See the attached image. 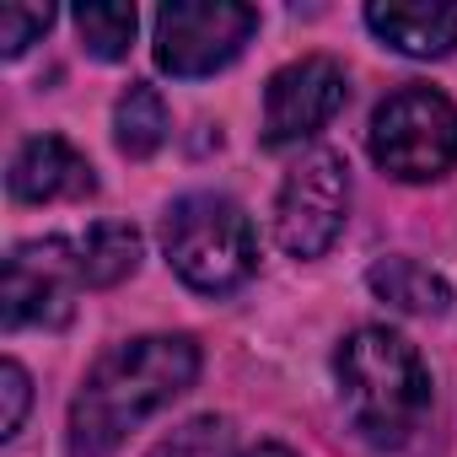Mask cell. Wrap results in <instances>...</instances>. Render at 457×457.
Instances as JSON below:
<instances>
[{"mask_svg":"<svg viewBox=\"0 0 457 457\" xmlns=\"http://www.w3.org/2000/svg\"><path fill=\"white\" fill-rule=\"evenodd\" d=\"M199 377L188 334H140L113 345L71 398V457H113L129 430L183 398Z\"/></svg>","mask_w":457,"mask_h":457,"instance_id":"6da1fadb","label":"cell"},{"mask_svg":"<svg viewBox=\"0 0 457 457\" xmlns=\"http://www.w3.org/2000/svg\"><path fill=\"white\" fill-rule=\"evenodd\" d=\"M334 382L350 425L371 446H403L430 409V371L420 350L393 328H355L334 350Z\"/></svg>","mask_w":457,"mask_h":457,"instance_id":"7a4b0ae2","label":"cell"},{"mask_svg":"<svg viewBox=\"0 0 457 457\" xmlns=\"http://www.w3.org/2000/svg\"><path fill=\"white\" fill-rule=\"evenodd\" d=\"M162 248H167V264L178 270V280L204 296L237 291L259 270L253 220L226 194H183L162 220Z\"/></svg>","mask_w":457,"mask_h":457,"instance_id":"3957f363","label":"cell"},{"mask_svg":"<svg viewBox=\"0 0 457 457\" xmlns=\"http://www.w3.org/2000/svg\"><path fill=\"white\" fill-rule=\"evenodd\" d=\"M371 162L398 183H436L457 167V103L436 87H403L371 113Z\"/></svg>","mask_w":457,"mask_h":457,"instance_id":"277c9868","label":"cell"},{"mask_svg":"<svg viewBox=\"0 0 457 457\" xmlns=\"http://www.w3.org/2000/svg\"><path fill=\"white\" fill-rule=\"evenodd\" d=\"M259 33V12L243 0H172L156 12V65L178 81L226 71Z\"/></svg>","mask_w":457,"mask_h":457,"instance_id":"5b68a950","label":"cell"},{"mask_svg":"<svg viewBox=\"0 0 457 457\" xmlns=\"http://www.w3.org/2000/svg\"><path fill=\"white\" fill-rule=\"evenodd\" d=\"M350 215V167L339 151L312 145L280 183L275 199V243L291 259H323Z\"/></svg>","mask_w":457,"mask_h":457,"instance_id":"8992f818","label":"cell"},{"mask_svg":"<svg viewBox=\"0 0 457 457\" xmlns=\"http://www.w3.org/2000/svg\"><path fill=\"white\" fill-rule=\"evenodd\" d=\"M81 264L71 237H38L12 248L0 280V323L6 328H65L81 296Z\"/></svg>","mask_w":457,"mask_h":457,"instance_id":"52a82bcc","label":"cell"},{"mask_svg":"<svg viewBox=\"0 0 457 457\" xmlns=\"http://www.w3.org/2000/svg\"><path fill=\"white\" fill-rule=\"evenodd\" d=\"M345 103H350L345 65L328 54H302V60L280 65L264 87V140L270 145H302L318 129H328Z\"/></svg>","mask_w":457,"mask_h":457,"instance_id":"ba28073f","label":"cell"},{"mask_svg":"<svg viewBox=\"0 0 457 457\" xmlns=\"http://www.w3.org/2000/svg\"><path fill=\"white\" fill-rule=\"evenodd\" d=\"M6 188H12V199H22V204L87 199V194H97V172H92V162H87L71 140H60V135H33V140L17 145L12 172H6Z\"/></svg>","mask_w":457,"mask_h":457,"instance_id":"9c48e42d","label":"cell"},{"mask_svg":"<svg viewBox=\"0 0 457 457\" xmlns=\"http://www.w3.org/2000/svg\"><path fill=\"white\" fill-rule=\"evenodd\" d=\"M366 28L409 60H446L457 49V6L446 0H371Z\"/></svg>","mask_w":457,"mask_h":457,"instance_id":"30bf717a","label":"cell"},{"mask_svg":"<svg viewBox=\"0 0 457 457\" xmlns=\"http://www.w3.org/2000/svg\"><path fill=\"white\" fill-rule=\"evenodd\" d=\"M76 243V264H81V280L87 291H108V286H124L135 270H140V232L124 220H97L87 226Z\"/></svg>","mask_w":457,"mask_h":457,"instance_id":"8fae6325","label":"cell"},{"mask_svg":"<svg viewBox=\"0 0 457 457\" xmlns=\"http://www.w3.org/2000/svg\"><path fill=\"white\" fill-rule=\"evenodd\" d=\"M366 286L377 291V302H387L398 312H446V302H452L446 275H436L420 259H382V264H371Z\"/></svg>","mask_w":457,"mask_h":457,"instance_id":"7c38bea8","label":"cell"},{"mask_svg":"<svg viewBox=\"0 0 457 457\" xmlns=\"http://www.w3.org/2000/svg\"><path fill=\"white\" fill-rule=\"evenodd\" d=\"M113 140H119V151L135 156V162L151 156V151L167 140V103H162L156 87L129 81V87L119 92V103H113Z\"/></svg>","mask_w":457,"mask_h":457,"instance_id":"4fadbf2b","label":"cell"},{"mask_svg":"<svg viewBox=\"0 0 457 457\" xmlns=\"http://www.w3.org/2000/svg\"><path fill=\"white\" fill-rule=\"evenodd\" d=\"M135 22L140 17L124 0H87V6H76V33L92 60H124L135 44Z\"/></svg>","mask_w":457,"mask_h":457,"instance_id":"5bb4252c","label":"cell"},{"mask_svg":"<svg viewBox=\"0 0 457 457\" xmlns=\"http://www.w3.org/2000/svg\"><path fill=\"white\" fill-rule=\"evenodd\" d=\"M49 28H54V6H0V54L17 60Z\"/></svg>","mask_w":457,"mask_h":457,"instance_id":"9a60e30c","label":"cell"},{"mask_svg":"<svg viewBox=\"0 0 457 457\" xmlns=\"http://www.w3.org/2000/svg\"><path fill=\"white\" fill-rule=\"evenodd\" d=\"M232 436H226V420H194L183 425L172 441H162L151 457H226Z\"/></svg>","mask_w":457,"mask_h":457,"instance_id":"2e32d148","label":"cell"},{"mask_svg":"<svg viewBox=\"0 0 457 457\" xmlns=\"http://www.w3.org/2000/svg\"><path fill=\"white\" fill-rule=\"evenodd\" d=\"M0 393H6V414H0V441H12V436L22 430V420H28V403H33V382H28V371H22L17 361L0 366Z\"/></svg>","mask_w":457,"mask_h":457,"instance_id":"e0dca14e","label":"cell"},{"mask_svg":"<svg viewBox=\"0 0 457 457\" xmlns=\"http://www.w3.org/2000/svg\"><path fill=\"white\" fill-rule=\"evenodd\" d=\"M243 457H296V452L280 446V441H264V446H253V452H243Z\"/></svg>","mask_w":457,"mask_h":457,"instance_id":"ac0fdd59","label":"cell"}]
</instances>
